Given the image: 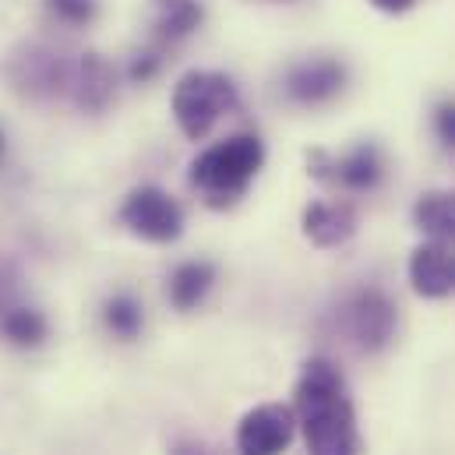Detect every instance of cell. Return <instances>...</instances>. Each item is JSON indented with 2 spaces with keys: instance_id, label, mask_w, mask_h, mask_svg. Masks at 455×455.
<instances>
[{
  "instance_id": "obj_1",
  "label": "cell",
  "mask_w": 455,
  "mask_h": 455,
  "mask_svg": "<svg viewBox=\"0 0 455 455\" xmlns=\"http://www.w3.org/2000/svg\"><path fill=\"white\" fill-rule=\"evenodd\" d=\"M293 395V413L304 427L307 455H363L356 406L342 371L332 360H307Z\"/></svg>"
},
{
  "instance_id": "obj_2",
  "label": "cell",
  "mask_w": 455,
  "mask_h": 455,
  "mask_svg": "<svg viewBox=\"0 0 455 455\" xmlns=\"http://www.w3.org/2000/svg\"><path fill=\"white\" fill-rule=\"evenodd\" d=\"M261 163H265L261 138L258 134H233L227 141H216L212 148H205L191 163V188L212 209H227L247 195Z\"/></svg>"
},
{
  "instance_id": "obj_3",
  "label": "cell",
  "mask_w": 455,
  "mask_h": 455,
  "mask_svg": "<svg viewBox=\"0 0 455 455\" xmlns=\"http://www.w3.org/2000/svg\"><path fill=\"white\" fill-rule=\"evenodd\" d=\"M236 107V85L220 71H188L173 89V116L191 141H202Z\"/></svg>"
},
{
  "instance_id": "obj_4",
  "label": "cell",
  "mask_w": 455,
  "mask_h": 455,
  "mask_svg": "<svg viewBox=\"0 0 455 455\" xmlns=\"http://www.w3.org/2000/svg\"><path fill=\"white\" fill-rule=\"evenodd\" d=\"M120 223L148 243H173L184 233V209L163 188H138L124 198Z\"/></svg>"
},
{
  "instance_id": "obj_5",
  "label": "cell",
  "mask_w": 455,
  "mask_h": 455,
  "mask_svg": "<svg viewBox=\"0 0 455 455\" xmlns=\"http://www.w3.org/2000/svg\"><path fill=\"white\" fill-rule=\"evenodd\" d=\"M339 325L356 349L378 353L395 336V307L381 290H356L342 304Z\"/></svg>"
},
{
  "instance_id": "obj_6",
  "label": "cell",
  "mask_w": 455,
  "mask_h": 455,
  "mask_svg": "<svg viewBox=\"0 0 455 455\" xmlns=\"http://www.w3.org/2000/svg\"><path fill=\"white\" fill-rule=\"evenodd\" d=\"M297 413L283 403H261L247 410L236 424V452L240 455H283L293 442Z\"/></svg>"
},
{
  "instance_id": "obj_7",
  "label": "cell",
  "mask_w": 455,
  "mask_h": 455,
  "mask_svg": "<svg viewBox=\"0 0 455 455\" xmlns=\"http://www.w3.org/2000/svg\"><path fill=\"white\" fill-rule=\"evenodd\" d=\"M311 173L322 180V184H332L339 191L349 195H360V191H374L385 177V163H381V152L378 145H356L342 156H329V152H315L311 156Z\"/></svg>"
},
{
  "instance_id": "obj_8",
  "label": "cell",
  "mask_w": 455,
  "mask_h": 455,
  "mask_svg": "<svg viewBox=\"0 0 455 455\" xmlns=\"http://www.w3.org/2000/svg\"><path fill=\"white\" fill-rule=\"evenodd\" d=\"M346 89V68L332 57L304 60L286 75V96L300 107H322Z\"/></svg>"
},
{
  "instance_id": "obj_9",
  "label": "cell",
  "mask_w": 455,
  "mask_h": 455,
  "mask_svg": "<svg viewBox=\"0 0 455 455\" xmlns=\"http://www.w3.org/2000/svg\"><path fill=\"white\" fill-rule=\"evenodd\" d=\"M410 283L427 300H445L455 293V247L449 243H420L410 254Z\"/></svg>"
},
{
  "instance_id": "obj_10",
  "label": "cell",
  "mask_w": 455,
  "mask_h": 455,
  "mask_svg": "<svg viewBox=\"0 0 455 455\" xmlns=\"http://www.w3.org/2000/svg\"><path fill=\"white\" fill-rule=\"evenodd\" d=\"M304 233L315 247H339L356 233V205L353 202H311L304 209Z\"/></svg>"
},
{
  "instance_id": "obj_11",
  "label": "cell",
  "mask_w": 455,
  "mask_h": 455,
  "mask_svg": "<svg viewBox=\"0 0 455 455\" xmlns=\"http://www.w3.org/2000/svg\"><path fill=\"white\" fill-rule=\"evenodd\" d=\"M71 92H75L78 107L103 110L110 103V96H114V71L96 53H85L78 60V68L71 71Z\"/></svg>"
},
{
  "instance_id": "obj_12",
  "label": "cell",
  "mask_w": 455,
  "mask_h": 455,
  "mask_svg": "<svg viewBox=\"0 0 455 455\" xmlns=\"http://www.w3.org/2000/svg\"><path fill=\"white\" fill-rule=\"evenodd\" d=\"M216 286V265L209 261H184L170 275V304L177 311H195L209 290Z\"/></svg>"
},
{
  "instance_id": "obj_13",
  "label": "cell",
  "mask_w": 455,
  "mask_h": 455,
  "mask_svg": "<svg viewBox=\"0 0 455 455\" xmlns=\"http://www.w3.org/2000/svg\"><path fill=\"white\" fill-rule=\"evenodd\" d=\"M413 220L431 240L455 247V191H427L413 205Z\"/></svg>"
},
{
  "instance_id": "obj_14",
  "label": "cell",
  "mask_w": 455,
  "mask_h": 455,
  "mask_svg": "<svg viewBox=\"0 0 455 455\" xmlns=\"http://www.w3.org/2000/svg\"><path fill=\"white\" fill-rule=\"evenodd\" d=\"M152 11H156V36H159V43L188 39L202 25V18H205L198 0H152Z\"/></svg>"
},
{
  "instance_id": "obj_15",
  "label": "cell",
  "mask_w": 455,
  "mask_h": 455,
  "mask_svg": "<svg viewBox=\"0 0 455 455\" xmlns=\"http://www.w3.org/2000/svg\"><path fill=\"white\" fill-rule=\"evenodd\" d=\"M0 336L11 346L32 349L46 339V318L36 307H11L0 315Z\"/></svg>"
},
{
  "instance_id": "obj_16",
  "label": "cell",
  "mask_w": 455,
  "mask_h": 455,
  "mask_svg": "<svg viewBox=\"0 0 455 455\" xmlns=\"http://www.w3.org/2000/svg\"><path fill=\"white\" fill-rule=\"evenodd\" d=\"M103 322L116 339H138V332L145 325V315H141V304L131 293H116L103 307Z\"/></svg>"
},
{
  "instance_id": "obj_17",
  "label": "cell",
  "mask_w": 455,
  "mask_h": 455,
  "mask_svg": "<svg viewBox=\"0 0 455 455\" xmlns=\"http://www.w3.org/2000/svg\"><path fill=\"white\" fill-rule=\"evenodd\" d=\"M50 18L68 25V28H85L100 14V0H43Z\"/></svg>"
},
{
  "instance_id": "obj_18",
  "label": "cell",
  "mask_w": 455,
  "mask_h": 455,
  "mask_svg": "<svg viewBox=\"0 0 455 455\" xmlns=\"http://www.w3.org/2000/svg\"><path fill=\"white\" fill-rule=\"evenodd\" d=\"M435 131L442 138V145L455 148V103H442L435 114Z\"/></svg>"
},
{
  "instance_id": "obj_19",
  "label": "cell",
  "mask_w": 455,
  "mask_h": 455,
  "mask_svg": "<svg viewBox=\"0 0 455 455\" xmlns=\"http://www.w3.org/2000/svg\"><path fill=\"white\" fill-rule=\"evenodd\" d=\"M156 71H159V57L156 53H145V57H138L131 64V82H148Z\"/></svg>"
},
{
  "instance_id": "obj_20",
  "label": "cell",
  "mask_w": 455,
  "mask_h": 455,
  "mask_svg": "<svg viewBox=\"0 0 455 455\" xmlns=\"http://www.w3.org/2000/svg\"><path fill=\"white\" fill-rule=\"evenodd\" d=\"M374 7H381V11H392V14H399V11H410L417 0H371Z\"/></svg>"
},
{
  "instance_id": "obj_21",
  "label": "cell",
  "mask_w": 455,
  "mask_h": 455,
  "mask_svg": "<svg viewBox=\"0 0 455 455\" xmlns=\"http://www.w3.org/2000/svg\"><path fill=\"white\" fill-rule=\"evenodd\" d=\"M170 455H212L209 449H202V445H195V442H177Z\"/></svg>"
},
{
  "instance_id": "obj_22",
  "label": "cell",
  "mask_w": 455,
  "mask_h": 455,
  "mask_svg": "<svg viewBox=\"0 0 455 455\" xmlns=\"http://www.w3.org/2000/svg\"><path fill=\"white\" fill-rule=\"evenodd\" d=\"M0 156H4V131H0Z\"/></svg>"
},
{
  "instance_id": "obj_23",
  "label": "cell",
  "mask_w": 455,
  "mask_h": 455,
  "mask_svg": "<svg viewBox=\"0 0 455 455\" xmlns=\"http://www.w3.org/2000/svg\"><path fill=\"white\" fill-rule=\"evenodd\" d=\"M0 297H4V293H0Z\"/></svg>"
}]
</instances>
